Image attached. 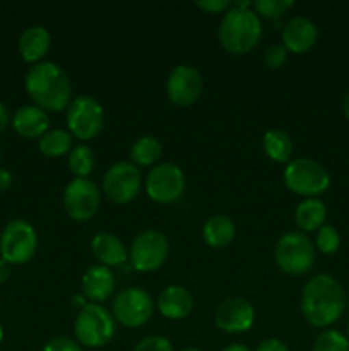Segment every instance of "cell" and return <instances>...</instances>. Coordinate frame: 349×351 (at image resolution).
<instances>
[{
	"label": "cell",
	"mask_w": 349,
	"mask_h": 351,
	"mask_svg": "<svg viewBox=\"0 0 349 351\" xmlns=\"http://www.w3.org/2000/svg\"><path fill=\"white\" fill-rule=\"evenodd\" d=\"M262 146L267 156L277 163H287L293 154V141H291L289 134L281 129L267 130L263 134Z\"/></svg>",
	"instance_id": "cell-24"
},
{
	"label": "cell",
	"mask_w": 349,
	"mask_h": 351,
	"mask_svg": "<svg viewBox=\"0 0 349 351\" xmlns=\"http://www.w3.org/2000/svg\"><path fill=\"white\" fill-rule=\"evenodd\" d=\"M236 235V226L233 219L226 215H214L205 219L202 226V237L205 243L214 249H224L233 242Z\"/></svg>",
	"instance_id": "cell-22"
},
{
	"label": "cell",
	"mask_w": 349,
	"mask_h": 351,
	"mask_svg": "<svg viewBox=\"0 0 349 351\" xmlns=\"http://www.w3.org/2000/svg\"><path fill=\"white\" fill-rule=\"evenodd\" d=\"M221 351H250L246 348L245 345H238V343H235V345H228L226 348H222Z\"/></svg>",
	"instance_id": "cell-39"
},
{
	"label": "cell",
	"mask_w": 349,
	"mask_h": 351,
	"mask_svg": "<svg viewBox=\"0 0 349 351\" xmlns=\"http://www.w3.org/2000/svg\"><path fill=\"white\" fill-rule=\"evenodd\" d=\"M348 339H349V322H348Z\"/></svg>",
	"instance_id": "cell-44"
},
{
	"label": "cell",
	"mask_w": 349,
	"mask_h": 351,
	"mask_svg": "<svg viewBox=\"0 0 349 351\" xmlns=\"http://www.w3.org/2000/svg\"><path fill=\"white\" fill-rule=\"evenodd\" d=\"M157 308H159V312L166 319L180 321V319H185L192 312V308H194V298H192V293L187 288L171 285V287H166L159 293Z\"/></svg>",
	"instance_id": "cell-19"
},
{
	"label": "cell",
	"mask_w": 349,
	"mask_h": 351,
	"mask_svg": "<svg viewBox=\"0 0 349 351\" xmlns=\"http://www.w3.org/2000/svg\"><path fill=\"white\" fill-rule=\"evenodd\" d=\"M287 60V50L284 45H272L263 51V64L269 69H279Z\"/></svg>",
	"instance_id": "cell-32"
},
{
	"label": "cell",
	"mask_w": 349,
	"mask_h": 351,
	"mask_svg": "<svg viewBox=\"0 0 349 351\" xmlns=\"http://www.w3.org/2000/svg\"><path fill=\"white\" fill-rule=\"evenodd\" d=\"M12 187V173L0 167V192H5Z\"/></svg>",
	"instance_id": "cell-36"
},
{
	"label": "cell",
	"mask_w": 349,
	"mask_h": 351,
	"mask_svg": "<svg viewBox=\"0 0 349 351\" xmlns=\"http://www.w3.org/2000/svg\"><path fill=\"white\" fill-rule=\"evenodd\" d=\"M133 351H174L173 345L170 339L163 338V336H147V338L140 339L135 345Z\"/></svg>",
	"instance_id": "cell-31"
},
{
	"label": "cell",
	"mask_w": 349,
	"mask_h": 351,
	"mask_svg": "<svg viewBox=\"0 0 349 351\" xmlns=\"http://www.w3.org/2000/svg\"><path fill=\"white\" fill-rule=\"evenodd\" d=\"M315 245L322 254H327V256L337 252L339 245H341V235H339L337 228L332 225H324L322 228H318Z\"/></svg>",
	"instance_id": "cell-29"
},
{
	"label": "cell",
	"mask_w": 349,
	"mask_h": 351,
	"mask_svg": "<svg viewBox=\"0 0 349 351\" xmlns=\"http://www.w3.org/2000/svg\"><path fill=\"white\" fill-rule=\"evenodd\" d=\"M170 254V243L166 235L159 230H144L133 239L130 245V263L137 271L151 273L156 271L166 263Z\"/></svg>",
	"instance_id": "cell-9"
},
{
	"label": "cell",
	"mask_w": 349,
	"mask_h": 351,
	"mask_svg": "<svg viewBox=\"0 0 349 351\" xmlns=\"http://www.w3.org/2000/svg\"><path fill=\"white\" fill-rule=\"evenodd\" d=\"M142 177L132 161H118L106 170L103 177V192L115 204H129L139 195Z\"/></svg>",
	"instance_id": "cell-10"
},
{
	"label": "cell",
	"mask_w": 349,
	"mask_h": 351,
	"mask_svg": "<svg viewBox=\"0 0 349 351\" xmlns=\"http://www.w3.org/2000/svg\"><path fill=\"white\" fill-rule=\"evenodd\" d=\"M26 91L44 112H62L70 105L72 84L67 72L55 62H38L27 71Z\"/></svg>",
	"instance_id": "cell-2"
},
{
	"label": "cell",
	"mask_w": 349,
	"mask_h": 351,
	"mask_svg": "<svg viewBox=\"0 0 349 351\" xmlns=\"http://www.w3.org/2000/svg\"><path fill=\"white\" fill-rule=\"evenodd\" d=\"M84 300H86V297H79V295H75V297L72 298V302H74V307H81V311L86 307V305H88Z\"/></svg>",
	"instance_id": "cell-40"
},
{
	"label": "cell",
	"mask_w": 349,
	"mask_h": 351,
	"mask_svg": "<svg viewBox=\"0 0 349 351\" xmlns=\"http://www.w3.org/2000/svg\"><path fill=\"white\" fill-rule=\"evenodd\" d=\"M154 304L142 288H125L113 300V319L125 328H140L151 319Z\"/></svg>",
	"instance_id": "cell-11"
},
{
	"label": "cell",
	"mask_w": 349,
	"mask_h": 351,
	"mask_svg": "<svg viewBox=\"0 0 349 351\" xmlns=\"http://www.w3.org/2000/svg\"><path fill=\"white\" fill-rule=\"evenodd\" d=\"M38 147L41 154L48 158L64 156L72 149V134L64 129H51L43 137H40Z\"/></svg>",
	"instance_id": "cell-26"
},
{
	"label": "cell",
	"mask_w": 349,
	"mask_h": 351,
	"mask_svg": "<svg viewBox=\"0 0 349 351\" xmlns=\"http://www.w3.org/2000/svg\"><path fill=\"white\" fill-rule=\"evenodd\" d=\"M43 351H84L82 346L77 341L70 338H65V336H57V338H51L50 341L44 345Z\"/></svg>",
	"instance_id": "cell-33"
},
{
	"label": "cell",
	"mask_w": 349,
	"mask_h": 351,
	"mask_svg": "<svg viewBox=\"0 0 349 351\" xmlns=\"http://www.w3.org/2000/svg\"><path fill=\"white\" fill-rule=\"evenodd\" d=\"M204 81H202L201 72L195 67L187 64L177 65L170 72L166 81L168 98L177 106H190L194 105L202 95Z\"/></svg>",
	"instance_id": "cell-14"
},
{
	"label": "cell",
	"mask_w": 349,
	"mask_h": 351,
	"mask_svg": "<svg viewBox=\"0 0 349 351\" xmlns=\"http://www.w3.org/2000/svg\"><path fill=\"white\" fill-rule=\"evenodd\" d=\"M253 2H235L224 12L219 24L218 38L226 51L233 55H243L252 51L262 38V23L255 10Z\"/></svg>",
	"instance_id": "cell-3"
},
{
	"label": "cell",
	"mask_w": 349,
	"mask_h": 351,
	"mask_svg": "<svg viewBox=\"0 0 349 351\" xmlns=\"http://www.w3.org/2000/svg\"><path fill=\"white\" fill-rule=\"evenodd\" d=\"M115 290V274L103 264H96L86 269L82 276V293L92 304L105 302Z\"/></svg>",
	"instance_id": "cell-18"
},
{
	"label": "cell",
	"mask_w": 349,
	"mask_h": 351,
	"mask_svg": "<svg viewBox=\"0 0 349 351\" xmlns=\"http://www.w3.org/2000/svg\"><path fill=\"white\" fill-rule=\"evenodd\" d=\"M94 153L86 144L74 146L68 153V168L75 175V178H88L91 175L92 168H94Z\"/></svg>",
	"instance_id": "cell-27"
},
{
	"label": "cell",
	"mask_w": 349,
	"mask_h": 351,
	"mask_svg": "<svg viewBox=\"0 0 349 351\" xmlns=\"http://www.w3.org/2000/svg\"><path fill=\"white\" fill-rule=\"evenodd\" d=\"M74 335L79 345L101 348L115 336V319L103 305L88 304L75 317Z\"/></svg>",
	"instance_id": "cell-5"
},
{
	"label": "cell",
	"mask_w": 349,
	"mask_h": 351,
	"mask_svg": "<svg viewBox=\"0 0 349 351\" xmlns=\"http://www.w3.org/2000/svg\"><path fill=\"white\" fill-rule=\"evenodd\" d=\"M10 274H12V264L7 263L5 259L0 257V285L5 283V281L10 278Z\"/></svg>",
	"instance_id": "cell-37"
},
{
	"label": "cell",
	"mask_w": 349,
	"mask_h": 351,
	"mask_svg": "<svg viewBox=\"0 0 349 351\" xmlns=\"http://www.w3.org/2000/svg\"><path fill=\"white\" fill-rule=\"evenodd\" d=\"M255 351H289L286 343H283L277 338H269L263 339L259 346H257Z\"/></svg>",
	"instance_id": "cell-35"
},
{
	"label": "cell",
	"mask_w": 349,
	"mask_h": 351,
	"mask_svg": "<svg viewBox=\"0 0 349 351\" xmlns=\"http://www.w3.org/2000/svg\"><path fill=\"white\" fill-rule=\"evenodd\" d=\"M105 110L92 96H77L67 106V125L72 137L81 141L94 139L103 130Z\"/></svg>",
	"instance_id": "cell-8"
},
{
	"label": "cell",
	"mask_w": 349,
	"mask_h": 351,
	"mask_svg": "<svg viewBox=\"0 0 349 351\" xmlns=\"http://www.w3.org/2000/svg\"><path fill=\"white\" fill-rule=\"evenodd\" d=\"M342 112H344L346 119L349 120V93H348V95H346L344 101H342Z\"/></svg>",
	"instance_id": "cell-41"
},
{
	"label": "cell",
	"mask_w": 349,
	"mask_h": 351,
	"mask_svg": "<svg viewBox=\"0 0 349 351\" xmlns=\"http://www.w3.org/2000/svg\"><path fill=\"white\" fill-rule=\"evenodd\" d=\"M91 252L103 266H122L129 257L125 245L116 235L108 232H99L91 240Z\"/></svg>",
	"instance_id": "cell-21"
},
{
	"label": "cell",
	"mask_w": 349,
	"mask_h": 351,
	"mask_svg": "<svg viewBox=\"0 0 349 351\" xmlns=\"http://www.w3.org/2000/svg\"><path fill=\"white\" fill-rule=\"evenodd\" d=\"M346 308V293L331 274H315L301 293V314L313 328H327L339 321Z\"/></svg>",
	"instance_id": "cell-1"
},
{
	"label": "cell",
	"mask_w": 349,
	"mask_h": 351,
	"mask_svg": "<svg viewBox=\"0 0 349 351\" xmlns=\"http://www.w3.org/2000/svg\"><path fill=\"white\" fill-rule=\"evenodd\" d=\"M12 127L24 139H40L48 132L50 119L43 108L36 105L21 106L12 117Z\"/></svg>",
	"instance_id": "cell-17"
},
{
	"label": "cell",
	"mask_w": 349,
	"mask_h": 351,
	"mask_svg": "<svg viewBox=\"0 0 349 351\" xmlns=\"http://www.w3.org/2000/svg\"><path fill=\"white\" fill-rule=\"evenodd\" d=\"M0 160H2V154H0Z\"/></svg>",
	"instance_id": "cell-45"
},
{
	"label": "cell",
	"mask_w": 349,
	"mask_h": 351,
	"mask_svg": "<svg viewBox=\"0 0 349 351\" xmlns=\"http://www.w3.org/2000/svg\"><path fill=\"white\" fill-rule=\"evenodd\" d=\"M327 218V208L317 197H308L298 204L294 211V223L303 232H315L322 228Z\"/></svg>",
	"instance_id": "cell-23"
},
{
	"label": "cell",
	"mask_w": 349,
	"mask_h": 351,
	"mask_svg": "<svg viewBox=\"0 0 349 351\" xmlns=\"http://www.w3.org/2000/svg\"><path fill=\"white\" fill-rule=\"evenodd\" d=\"M9 112H7L5 105H3L2 101H0V134L3 132V130L7 129V125H9Z\"/></svg>",
	"instance_id": "cell-38"
},
{
	"label": "cell",
	"mask_w": 349,
	"mask_h": 351,
	"mask_svg": "<svg viewBox=\"0 0 349 351\" xmlns=\"http://www.w3.org/2000/svg\"><path fill=\"white\" fill-rule=\"evenodd\" d=\"M181 351H202V350H198V348H185V350H181Z\"/></svg>",
	"instance_id": "cell-43"
},
{
	"label": "cell",
	"mask_w": 349,
	"mask_h": 351,
	"mask_svg": "<svg viewBox=\"0 0 349 351\" xmlns=\"http://www.w3.org/2000/svg\"><path fill=\"white\" fill-rule=\"evenodd\" d=\"M185 191V175L173 163L154 165L146 178V192L154 202L171 204L178 201Z\"/></svg>",
	"instance_id": "cell-13"
},
{
	"label": "cell",
	"mask_w": 349,
	"mask_h": 351,
	"mask_svg": "<svg viewBox=\"0 0 349 351\" xmlns=\"http://www.w3.org/2000/svg\"><path fill=\"white\" fill-rule=\"evenodd\" d=\"M317 38V26L313 21L305 16L293 17L283 27V45L287 51H293V53H307L315 47Z\"/></svg>",
	"instance_id": "cell-16"
},
{
	"label": "cell",
	"mask_w": 349,
	"mask_h": 351,
	"mask_svg": "<svg viewBox=\"0 0 349 351\" xmlns=\"http://www.w3.org/2000/svg\"><path fill=\"white\" fill-rule=\"evenodd\" d=\"M38 250V235L26 219H10L0 233V257L7 263L26 264Z\"/></svg>",
	"instance_id": "cell-7"
},
{
	"label": "cell",
	"mask_w": 349,
	"mask_h": 351,
	"mask_svg": "<svg viewBox=\"0 0 349 351\" xmlns=\"http://www.w3.org/2000/svg\"><path fill=\"white\" fill-rule=\"evenodd\" d=\"M294 5L293 0H255L253 7L260 16L267 19H279L283 14H286Z\"/></svg>",
	"instance_id": "cell-30"
},
{
	"label": "cell",
	"mask_w": 349,
	"mask_h": 351,
	"mask_svg": "<svg viewBox=\"0 0 349 351\" xmlns=\"http://www.w3.org/2000/svg\"><path fill=\"white\" fill-rule=\"evenodd\" d=\"M51 47V36L47 27L43 26H31L23 31L17 41V48L23 57V60L29 64H38L41 58L47 57Z\"/></svg>",
	"instance_id": "cell-20"
},
{
	"label": "cell",
	"mask_w": 349,
	"mask_h": 351,
	"mask_svg": "<svg viewBox=\"0 0 349 351\" xmlns=\"http://www.w3.org/2000/svg\"><path fill=\"white\" fill-rule=\"evenodd\" d=\"M195 5L201 7L202 10H205V12L209 14H219V12H226L233 3L228 2V0H202V2L201 0H197Z\"/></svg>",
	"instance_id": "cell-34"
},
{
	"label": "cell",
	"mask_w": 349,
	"mask_h": 351,
	"mask_svg": "<svg viewBox=\"0 0 349 351\" xmlns=\"http://www.w3.org/2000/svg\"><path fill=\"white\" fill-rule=\"evenodd\" d=\"M64 209L75 221H88L98 213L101 192L89 178H74L64 189Z\"/></svg>",
	"instance_id": "cell-12"
},
{
	"label": "cell",
	"mask_w": 349,
	"mask_h": 351,
	"mask_svg": "<svg viewBox=\"0 0 349 351\" xmlns=\"http://www.w3.org/2000/svg\"><path fill=\"white\" fill-rule=\"evenodd\" d=\"M313 351H349V339L335 329H327L317 336Z\"/></svg>",
	"instance_id": "cell-28"
},
{
	"label": "cell",
	"mask_w": 349,
	"mask_h": 351,
	"mask_svg": "<svg viewBox=\"0 0 349 351\" xmlns=\"http://www.w3.org/2000/svg\"><path fill=\"white\" fill-rule=\"evenodd\" d=\"M2 339H3V329L2 326H0V343H2Z\"/></svg>",
	"instance_id": "cell-42"
},
{
	"label": "cell",
	"mask_w": 349,
	"mask_h": 351,
	"mask_svg": "<svg viewBox=\"0 0 349 351\" xmlns=\"http://www.w3.org/2000/svg\"><path fill=\"white\" fill-rule=\"evenodd\" d=\"M163 154V144L154 136H142L130 147V160L139 167H151L156 165Z\"/></svg>",
	"instance_id": "cell-25"
},
{
	"label": "cell",
	"mask_w": 349,
	"mask_h": 351,
	"mask_svg": "<svg viewBox=\"0 0 349 351\" xmlns=\"http://www.w3.org/2000/svg\"><path fill=\"white\" fill-rule=\"evenodd\" d=\"M276 264L289 276H301L313 267L315 245L301 232H287L277 240L274 249Z\"/></svg>",
	"instance_id": "cell-4"
},
{
	"label": "cell",
	"mask_w": 349,
	"mask_h": 351,
	"mask_svg": "<svg viewBox=\"0 0 349 351\" xmlns=\"http://www.w3.org/2000/svg\"><path fill=\"white\" fill-rule=\"evenodd\" d=\"M255 322V308L240 297H229L216 308V326L229 335L248 331Z\"/></svg>",
	"instance_id": "cell-15"
},
{
	"label": "cell",
	"mask_w": 349,
	"mask_h": 351,
	"mask_svg": "<svg viewBox=\"0 0 349 351\" xmlns=\"http://www.w3.org/2000/svg\"><path fill=\"white\" fill-rule=\"evenodd\" d=\"M284 184L294 194L315 197L327 191L331 185V175L318 161L298 158L287 163L284 170Z\"/></svg>",
	"instance_id": "cell-6"
}]
</instances>
